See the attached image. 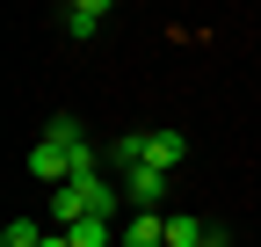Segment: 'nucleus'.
<instances>
[{"label": "nucleus", "instance_id": "3", "mask_svg": "<svg viewBox=\"0 0 261 247\" xmlns=\"http://www.w3.org/2000/svg\"><path fill=\"white\" fill-rule=\"evenodd\" d=\"M123 182H130V211H160V196H167V175L160 167H130Z\"/></svg>", "mask_w": 261, "mask_h": 247}, {"label": "nucleus", "instance_id": "6", "mask_svg": "<svg viewBox=\"0 0 261 247\" xmlns=\"http://www.w3.org/2000/svg\"><path fill=\"white\" fill-rule=\"evenodd\" d=\"M51 233L37 226V218H8V233H0V247H44Z\"/></svg>", "mask_w": 261, "mask_h": 247}, {"label": "nucleus", "instance_id": "9", "mask_svg": "<svg viewBox=\"0 0 261 247\" xmlns=\"http://www.w3.org/2000/svg\"><path fill=\"white\" fill-rule=\"evenodd\" d=\"M44 247H73V240H65V233H51V240H44Z\"/></svg>", "mask_w": 261, "mask_h": 247}, {"label": "nucleus", "instance_id": "7", "mask_svg": "<svg viewBox=\"0 0 261 247\" xmlns=\"http://www.w3.org/2000/svg\"><path fill=\"white\" fill-rule=\"evenodd\" d=\"M211 226H196V218H167V247H203Z\"/></svg>", "mask_w": 261, "mask_h": 247}, {"label": "nucleus", "instance_id": "8", "mask_svg": "<svg viewBox=\"0 0 261 247\" xmlns=\"http://www.w3.org/2000/svg\"><path fill=\"white\" fill-rule=\"evenodd\" d=\"M203 247H232V240H225V233H211V240H203Z\"/></svg>", "mask_w": 261, "mask_h": 247}, {"label": "nucleus", "instance_id": "1", "mask_svg": "<svg viewBox=\"0 0 261 247\" xmlns=\"http://www.w3.org/2000/svg\"><path fill=\"white\" fill-rule=\"evenodd\" d=\"M116 189L102 175H87V182H65V189H51V233H65V226H80V218H109L116 226Z\"/></svg>", "mask_w": 261, "mask_h": 247}, {"label": "nucleus", "instance_id": "5", "mask_svg": "<svg viewBox=\"0 0 261 247\" xmlns=\"http://www.w3.org/2000/svg\"><path fill=\"white\" fill-rule=\"evenodd\" d=\"M65 240H73V247H109L116 226H109V218H80V226H65Z\"/></svg>", "mask_w": 261, "mask_h": 247}, {"label": "nucleus", "instance_id": "2", "mask_svg": "<svg viewBox=\"0 0 261 247\" xmlns=\"http://www.w3.org/2000/svg\"><path fill=\"white\" fill-rule=\"evenodd\" d=\"M181 160H189V138H181V131H145V167L174 175Z\"/></svg>", "mask_w": 261, "mask_h": 247}, {"label": "nucleus", "instance_id": "4", "mask_svg": "<svg viewBox=\"0 0 261 247\" xmlns=\"http://www.w3.org/2000/svg\"><path fill=\"white\" fill-rule=\"evenodd\" d=\"M102 22H109V0H73L65 8V37H94Z\"/></svg>", "mask_w": 261, "mask_h": 247}]
</instances>
